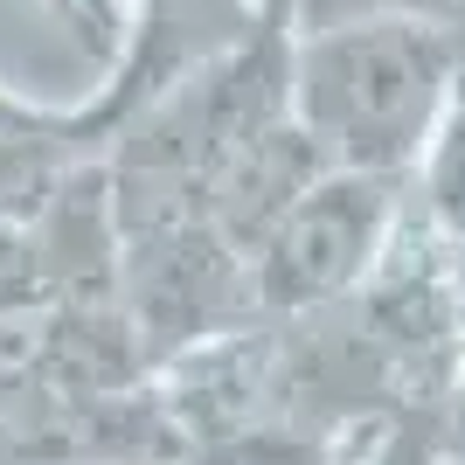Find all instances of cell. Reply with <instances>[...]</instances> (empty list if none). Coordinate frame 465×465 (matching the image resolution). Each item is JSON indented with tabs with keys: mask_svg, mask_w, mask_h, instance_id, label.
<instances>
[{
	"mask_svg": "<svg viewBox=\"0 0 465 465\" xmlns=\"http://www.w3.org/2000/svg\"><path fill=\"white\" fill-rule=\"evenodd\" d=\"M465 56L438 21L369 15L306 28L292 42L285 91L327 174H410L424 160Z\"/></svg>",
	"mask_w": 465,
	"mask_h": 465,
	"instance_id": "6da1fadb",
	"label": "cell"
},
{
	"mask_svg": "<svg viewBox=\"0 0 465 465\" xmlns=\"http://www.w3.org/2000/svg\"><path fill=\"white\" fill-rule=\"evenodd\" d=\"M410 174H320L251 257V299L257 312H320L341 306L375 272L396 215H403Z\"/></svg>",
	"mask_w": 465,
	"mask_h": 465,
	"instance_id": "7a4b0ae2",
	"label": "cell"
},
{
	"mask_svg": "<svg viewBox=\"0 0 465 465\" xmlns=\"http://www.w3.org/2000/svg\"><path fill=\"white\" fill-rule=\"evenodd\" d=\"M424 230L430 243L445 251V272L451 292H459V312H465V70L445 97V118L424 146Z\"/></svg>",
	"mask_w": 465,
	"mask_h": 465,
	"instance_id": "3957f363",
	"label": "cell"
},
{
	"mask_svg": "<svg viewBox=\"0 0 465 465\" xmlns=\"http://www.w3.org/2000/svg\"><path fill=\"white\" fill-rule=\"evenodd\" d=\"M63 15V28L91 49V56H118V7L112 0H49Z\"/></svg>",
	"mask_w": 465,
	"mask_h": 465,
	"instance_id": "277c9868",
	"label": "cell"
},
{
	"mask_svg": "<svg viewBox=\"0 0 465 465\" xmlns=\"http://www.w3.org/2000/svg\"><path fill=\"white\" fill-rule=\"evenodd\" d=\"M63 125H70V112H35V104L0 91V133H63Z\"/></svg>",
	"mask_w": 465,
	"mask_h": 465,
	"instance_id": "5b68a950",
	"label": "cell"
}]
</instances>
